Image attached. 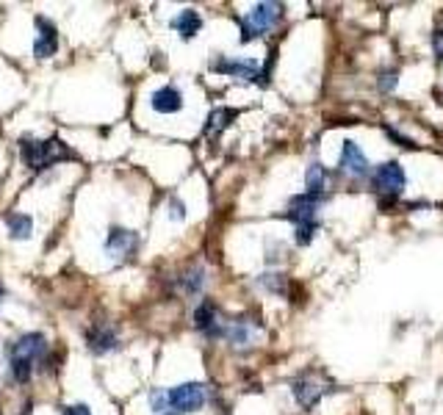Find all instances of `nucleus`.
<instances>
[{
    "instance_id": "f257e3e1",
    "label": "nucleus",
    "mask_w": 443,
    "mask_h": 415,
    "mask_svg": "<svg viewBox=\"0 0 443 415\" xmlns=\"http://www.w3.org/2000/svg\"><path fill=\"white\" fill-rule=\"evenodd\" d=\"M20 155H22V161H25L28 169L42 172V169H50V166L59 163V161H67L73 152L67 150V144L59 136H53V138L22 136L20 138Z\"/></svg>"
},
{
    "instance_id": "f03ea898",
    "label": "nucleus",
    "mask_w": 443,
    "mask_h": 415,
    "mask_svg": "<svg viewBox=\"0 0 443 415\" xmlns=\"http://www.w3.org/2000/svg\"><path fill=\"white\" fill-rule=\"evenodd\" d=\"M208 399V388L203 382H183L169 388V410H175L177 415L197 413Z\"/></svg>"
},
{
    "instance_id": "7ed1b4c3",
    "label": "nucleus",
    "mask_w": 443,
    "mask_h": 415,
    "mask_svg": "<svg viewBox=\"0 0 443 415\" xmlns=\"http://www.w3.org/2000/svg\"><path fill=\"white\" fill-rule=\"evenodd\" d=\"M211 69L219 72V75H227V78H235L241 83H261V86L269 83L255 59H217L211 64Z\"/></svg>"
},
{
    "instance_id": "20e7f679",
    "label": "nucleus",
    "mask_w": 443,
    "mask_h": 415,
    "mask_svg": "<svg viewBox=\"0 0 443 415\" xmlns=\"http://www.w3.org/2000/svg\"><path fill=\"white\" fill-rule=\"evenodd\" d=\"M374 183H377L382 197H399L407 189V175H405V169L396 161H385L382 166H377Z\"/></svg>"
},
{
    "instance_id": "39448f33",
    "label": "nucleus",
    "mask_w": 443,
    "mask_h": 415,
    "mask_svg": "<svg viewBox=\"0 0 443 415\" xmlns=\"http://www.w3.org/2000/svg\"><path fill=\"white\" fill-rule=\"evenodd\" d=\"M139 247V235L128 227H111L108 235H106V255L114 258V261H125L136 252Z\"/></svg>"
},
{
    "instance_id": "423d86ee",
    "label": "nucleus",
    "mask_w": 443,
    "mask_h": 415,
    "mask_svg": "<svg viewBox=\"0 0 443 415\" xmlns=\"http://www.w3.org/2000/svg\"><path fill=\"white\" fill-rule=\"evenodd\" d=\"M338 172L349 175V177H366L371 172V163L366 152L355 144V141H344L341 147V161H338Z\"/></svg>"
},
{
    "instance_id": "0eeeda50",
    "label": "nucleus",
    "mask_w": 443,
    "mask_h": 415,
    "mask_svg": "<svg viewBox=\"0 0 443 415\" xmlns=\"http://www.w3.org/2000/svg\"><path fill=\"white\" fill-rule=\"evenodd\" d=\"M45 351H48V338L42 333H25L8 346L11 360H31L34 363V360H42Z\"/></svg>"
},
{
    "instance_id": "6e6552de",
    "label": "nucleus",
    "mask_w": 443,
    "mask_h": 415,
    "mask_svg": "<svg viewBox=\"0 0 443 415\" xmlns=\"http://www.w3.org/2000/svg\"><path fill=\"white\" fill-rule=\"evenodd\" d=\"M327 391L330 388L319 385V379L313 374H299L294 382H291V393H294V399L299 402V407H305V410H310L313 405H319Z\"/></svg>"
},
{
    "instance_id": "1a4fd4ad",
    "label": "nucleus",
    "mask_w": 443,
    "mask_h": 415,
    "mask_svg": "<svg viewBox=\"0 0 443 415\" xmlns=\"http://www.w3.org/2000/svg\"><path fill=\"white\" fill-rule=\"evenodd\" d=\"M280 20H283V3H269V0L266 3H255L249 17H247V22L255 25L258 34L272 31L275 25H280Z\"/></svg>"
},
{
    "instance_id": "9d476101",
    "label": "nucleus",
    "mask_w": 443,
    "mask_h": 415,
    "mask_svg": "<svg viewBox=\"0 0 443 415\" xmlns=\"http://www.w3.org/2000/svg\"><path fill=\"white\" fill-rule=\"evenodd\" d=\"M324 203V197H316V194H296L294 200L289 203V210H286V216L296 224H307V221H316V213H319V208Z\"/></svg>"
},
{
    "instance_id": "9b49d317",
    "label": "nucleus",
    "mask_w": 443,
    "mask_h": 415,
    "mask_svg": "<svg viewBox=\"0 0 443 415\" xmlns=\"http://www.w3.org/2000/svg\"><path fill=\"white\" fill-rule=\"evenodd\" d=\"M36 42H34V56L36 59H50V56H56V50H59V31H56V25L50 22V20H45V17H36Z\"/></svg>"
},
{
    "instance_id": "f8f14e48",
    "label": "nucleus",
    "mask_w": 443,
    "mask_h": 415,
    "mask_svg": "<svg viewBox=\"0 0 443 415\" xmlns=\"http://www.w3.org/2000/svg\"><path fill=\"white\" fill-rule=\"evenodd\" d=\"M150 105H152L155 114H166L169 117V114L183 111V94H180L177 86H161L158 92H152Z\"/></svg>"
},
{
    "instance_id": "ddd939ff",
    "label": "nucleus",
    "mask_w": 443,
    "mask_h": 415,
    "mask_svg": "<svg viewBox=\"0 0 443 415\" xmlns=\"http://www.w3.org/2000/svg\"><path fill=\"white\" fill-rule=\"evenodd\" d=\"M86 346H89L94 354H108V351L119 349V338H117V333H114L111 327L97 324V327L86 330Z\"/></svg>"
},
{
    "instance_id": "4468645a",
    "label": "nucleus",
    "mask_w": 443,
    "mask_h": 415,
    "mask_svg": "<svg viewBox=\"0 0 443 415\" xmlns=\"http://www.w3.org/2000/svg\"><path fill=\"white\" fill-rule=\"evenodd\" d=\"M194 327L200 333H205V338H222V327L217 321V305L214 302H200V307L194 310Z\"/></svg>"
},
{
    "instance_id": "2eb2a0df",
    "label": "nucleus",
    "mask_w": 443,
    "mask_h": 415,
    "mask_svg": "<svg viewBox=\"0 0 443 415\" xmlns=\"http://www.w3.org/2000/svg\"><path fill=\"white\" fill-rule=\"evenodd\" d=\"M175 31H177V36L180 39H194L197 34H200V28H203V17H200V11H194V8H183L177 17H172V22H169Z\"/></svg>"
},
{
    "instance_id": "dca6fc26",
    "label": "nucleus",
    "mask_w": 443,
    "mask_h": 415,
    "mask_svg": "<svg viewBox=\"0 0 443 415\" xmlns=\"http://www.w3.org/2000/svg\"><path fill=\"white\" fill-rule=\"evenodd\" d=\"M222 338L230 346H249L255 341V330L249 327V321L235 319V321H227V324L222 327Z\"/></svg>"
},
{
    "instance_id": "f3484780",
    "label": "nucleus",
    "mask_w": 443,
    "mask_h": 415,
    "mask_svg": "<svg viewBox=\"0 0 443 415\" xmlns=\"http://www.w3.org/2000/svg\"><path fill=\"white\" fill-rule=\"evenodd\" d=\"M305 189H307V194L324 197V189H327V169H324L319 161H313V163L307 166V172H305Z\"/></svg>"
},
{
    "instance_id": "a211bd4d",
    "label": "nucleus",
    "mask_w": 443,
    "mask_h": 415,
    "mask_svg": "<svg viewBox=\"0 0 443 415\" xmlns=\"http://www.w3.org/2000/svg\"><path fill=\"white\" fill-rule=\"evenodd\" d=\"M235 117H238L235 108H214L211 117H208V122H205V136H219L227 125L235 122Z\"/></svg>"
},
{
    "instance_id": "6ab92c4d",
    "label": "nucleus",
    "mask_w": 443,
    "mask_h": 415,
    "mask_svg": "<svg viewBox=\"0 0 443 415\" xmlns=\"http://www.w3.org/2000/svg\"><path fill=\"white\" fill-rule=\"evenodd\" d=\"M6 224H8V235H11L14 241H25V238H31V233H34V219H31L28 213H11V216L6 219Z\"/></svg>"
},
{
    "instance_id": "aec40b11",
    "label": "nucleus",
    "mask_w": 443,
    "mask_h": 415,
    "mask_svg": "<svg viewBox=\"0 0 443 415\" xmlns=\"http://www.w3.org/2000/svg\"><path fill=\"white\" fill-rule=\"evenodd\" d=\"M258 285L263 291L275 293V296H286L289 293V277L283 275V272H263V275L258 277Z\"/></svg>"
},
{
    "instance_id": "412c9836",
    "label": "nucleus",
    "mask_w": 443,
    "mask_h": 415,
    "mask_svg": "<svg viewBox=\"0 0 443 415\" xmlns=\"http://www.w3.org/2000/svg\"><path fill=\"white\" fill-rule=\"evenodd\" d=\"M205 269H200V266H194V269H189L186 275L180 277V291L183 293H200L203 288H205Z\"/></svg>"
},
{
    "instance_id": "4be33fe9",
    "label": "nucleus",
    "mask_w": 443,
    "mask_h": 415,
    "mask_svg": "<svg viewBox=\"0 0 443 415\" xmlns=\"http://www.w3.org/2000/svg\"><path fill=\"white\" fill-rule=\"evenodd\" d=\"M316 230H319V221H307V224H296L294 227V241L299 247H307L313 238H316Z\"/></svg>"
},
{
    "instance_id": "5701e85b",
    "label": "nucleus",
    "mask_w": 443,
    "mask_h": 415,
    "mask_svg": "<svg viewBox=\"0 0 443 415\" xmlns=\"http://www.w3.org/2000/svg\"><path fill=\"white\" fill-rule=\"evenodd\" d=\"M31 371H34L31 360H11V377H14V382L25 385L31 379Z\"/></svg>"
},
{
    "instance_id": "b1692460",
    "label": "nucleus",
    "mask_w": 443,
    "mask_h": 415,
    "mask_svg": "<svg viewBox=\"0 0 443 415\" xmlns=\"http://www.w3.org/2000/svg\"><path fill=\"white\" fill-rule=\"evenodd\" d=\"M150 410L158 415H164L169 410V391H161V388H155L152 393H150Z\"/></svg>"
},
{
    "instance_id": "393cba45",
    "label": "nucleus",
    "mask_w": 443,
    "mask_h": 415,
    "mask_svg": "<svg viewBox=\"0 0 443 415\" xmlns=\"http://www.w3.org/2000/svg\"><path fill=\"white\" fill-rule=\"evenodd\" d=\"M396 83H399V72H396V69H382V72H379V78H377V89H379L382 94L393 92V89H396Z\"/></svg>"
},
{
    "instance_id": "a878e982",
    "label": "nucleus",
    "mask_w": 443,
    "mask_h": 415,
    "mask_svg": "<svg viewBox=\"0 0 443 415\" xmlns=\"http://www.w3.org/2000/svg\"><path fill=\"white\" fill-rule=\"evenodd\" d=\"M385 136L391 138V141H396L399 147H410V150H416V144H413V138L402 136L396 128H391V125H385Z\"/></svg>"
},
{
    "instance_id": "bb28decb",
    "label": "nucleus",
    "mask_w": 443,
    "mask_h": 415,
    "mask_svg": "<svg viewBox=\"0 0 443 415\" xmlns=\"http://www.w3.org/2000/svg\"><path fill=\"white\" fill-rule=\"evenodd\" d=\"M169 219H172V221H183V219H186V205H183L177 197L169 200Z\"/></svg>"
},
{
    "instance_id": "cd10ccee",
    "label": "nucleus",
    "mask_w": 443,
    "mask_h": 415,
    "mask_svg": "<svg viewBox=\"0 0 443 415\" xmlns=\"http://www.w3.org/2000/svg\"><path fill=\"white\" fill-rule=\"evenodd\" d=\"M238 25H241V42H244V45L261 36V34L255 31V25H249V22H247V17H244V20H238Z\"/></svg>"
},
{
    "instance_id": "c85d7f7f",
    "label": "nucleus",
    "mask_w": 443,
    "mask_h": 415,
    "mask_svg": "<svg viewBox=\"0 0 443 415\" xmlns=\"http://www.w3.org/2000/svg\"><path fill=\"white\" fill-rule=\"evenodd\" d=\"M61 415H92V410L86 405H70V407L61 410Z\"/></svg>"
},
{
    "instance_id": "c756f323",
    "label": "nucleus",
    "mask_w": 443,
    "mask_h": 415,
    "mask_svg": "<svg viewBox=\"0 0 443 415\" xmlns=\"http://www.w3.org/2000/svg\"><path fill=\"white\" fill-rule=\"evenodd\" d=\"M433 50H435L438 59H443V31H435V34H433Z\"/></svg>"
},
{
    "instance_id": "7c9ffc66",
    "label": "nucleus",
    "mask_w": 443,
    "mask_h": 415,
    "mask_svg": "<svg viewBox=\"0 0 443 415\" xmlns=\"http://www.w3.org/2000/svg\"><path fill=\"white\" fill-rule=\"evenodd\" d=\"M0 293H3V288H0Z\"/></svg>"
}]
</instances>
